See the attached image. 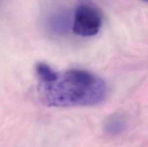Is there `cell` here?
Here are the masks:
<instances>
[{"instance_id": "277c9868", "label": "cell", "mask_w": 148, "mask_h": 147, "mask_svg": "<svg viewBox=\"0 0 148 147\" xmlns=\"http://www.w3.org/2000/svg\"><path fill=\"white\" fill-rule=\"evenodd\" d=\"M143 1H148V0H143Z\"/></svg>"}, {"instance_id": "7a4b0ae2", "label": "cell", "mask_w": 148, "mask_h": 147, "mask_svg": "<svg viewBox=\"0 0 148 147\" xmlns=\"http://www.w3.org/2000/svg\"><path fill=\"white\" fill-rule=\"evenodd\" d=\"M103 24L102 13L90 2H82L77 7L72 30L82 37H92L99 33Z\"/></svg>"}, {"instance_id": "3957f363", "label": "cell", "mask_w": 148, "mask_h": 147, "mask_svg": "<svg viewBox=\"0 0 148 147\" xmlns=\"http://www.w3.org/2000/svg\"><path fill=\"white\" fill-rule=\"evenodd\" d=\"M126 125L127 124L124 118L118 114H114L106 120L105 130L109 135H116L124 131Z\"/></svg>"}, {"instance_id": "6da1fadb", "label": "cell", "mask_w": 148, "mask_h": 147, "mask_svg": "<svg viewBox=\"0 0 148 147\" xmlns=\"http://www.w3.org/2000/svg\"><path fill=\"white\" fill-rule=\"evenodd\" d=\"M35 71L38 97L46 106H93L108 96L105 81L89 71L72 69L58 72L47 63L39 62Z\"/></svg>"}]
</instances>
